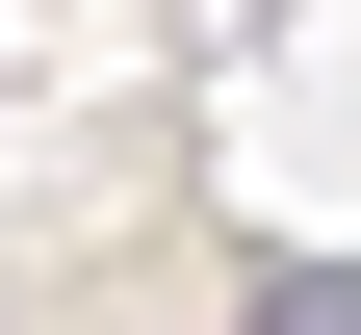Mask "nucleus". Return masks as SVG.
Returning <instances> with one entry per match:
<instances>
[{"mask_svg": "<svg viewBox=\"0 0 361 335\" xmlns=\"http://www.w3.org/2000/svg\"><path fill=\"white\" fill-rule=\"evenodd\" d=\"M233 335H361V258H258V310Z\"/></svg>", "mask_w": 361, "mask_h": 335, "instance_id": "nucleus-1", "label": "nucleus"}]
</instances>
